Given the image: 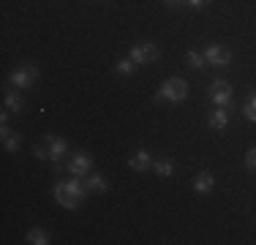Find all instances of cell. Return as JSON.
<instances>
[{"mask_svg":"<svg viewBox=\"0 0 256 245\" xmlns=\"http://www.w3.org/2000/svg\"><path fill=\"white\" fill-rule=\"evenodd\" d=\"M6 109L14 114H20L22 109H25V101H22V96H16V90H6V98H3Z\"/></svg>","mask_w":256,"mask_h":245,"instance_id":"cell-13","label":"cell"},{"mask_svg":"<svg viewBox=\"0 0 256 245\" xmlns=\"http://www.w3.org/2000/svg\"><path fill=\"white\" fill-rule=\"evenodd\" d=\"M38 79V66H30V63H25V66H16L14 71H11V76H8V82L14 84V88H20V90H25V88H30V84Z\"/></svg>","mask_w":256,"mask_h":245,"instance_id":"cell-6","label":"cell"},{"mask_svg":"<svg viewBox=\"0 0 256 245\" xmlns=\"http://www.w3.org/2000/svg\"><path fill=\"white\" fill-rule=\"evenodd\" d=\"M0 136H3V147H6V150H8V152H16V150H20L22 139L16 136V134L11 131L8 126H3V131H0Z\"/></svg>","mask_w":256,"mask_h":245,"instance_id":"cell-14","label":"cell"},{"mask_svg":"<svg viewBox=\"0 0 256 245\" xmlns=\"http://www.w3.org/2000/svg\"><path fill=\"white\" fill-rule=\"evenodd\" d=\"M232 84L226 82V79H212L210 82V88H207V98H210L216 106H226L229 109V104H232Z\"/></svg>","mask_w":256,"mask_h":245,"instance_id":"cell-4","label":"cell"},{"mask_svg":"<svg viewBox=\"0 0 256 245\" xmlns=\"http://www.w3.org/2000/svg\"><path fill=\"white\" fill-rule=\"evenodd\" d=\"M134 71H136V63H134L131 58H120L118 63H114V74H120V76H131Z\"/></svg>","mask_w":256,"mask_h":245,"instance_id":"cell-17","label":"cell"},{"mask_svg":"<svg viewBox=\"0 0 256 245\" xmlns=\"http://www.w3.org/2000/svg\"><path fill=\"white\" fill-rule=\"evenodd\" d=\"M207 126H210L212 131H224V128L229 126V112H226V106L212 109V114L207 118Z\"/></svg>","mask_w":256,"mask_h":245,"instance_id":"cell-11","label":"cell"},{"mask_svg":"<svg viewBox=\"0 0 256 245\" xmlns=\"http://www.w3.org/2000/svg\"><path fill=\"white\" fill-rule=\"evenodd\" d=\"M242 118L256 122V93H251L246 98V104H242Z\"/></svg>","mask_w":256,"mask_h":245,"instance_id":"cell-18","label":"cell"},{"mask_svg":"<svg viewBox=\"0 0 256 245\" xmlns=\"http://www.w3.org/2000/svg\"><path fill=\"white\" fill-rule=\"evenodd\" d=\"M158 46L153 44V41H142V44H134L131 52H128V58L134 60L136 66H148V63H156L158 60Z\"/></svg>","mask_w":256,"mask_h":245,"instance_id":"cell-5","label":"cell"},{"mask_svg":"<svg viewBox=\"0 0 256 245\" xmlns=\"http://www.w3.org/2000/svg\"><path fill=\"white\" fill-rule=\"evenodd\" d=\"M186 96H188V84H186V79H180V76H172V79H166V82H164L161 88H158V93H156V101L180 104Z\"/></svg>","mask_w":256,"mask_h":245,"instance_id":"cell-3","label":"cell"},{"mask_svg":"<svg viewBox=\"0 0 256 245\" xmlns=\"http://www.w3.org/2000/svg\"><path fill=\"white\" fill-rule=\"evenodd\" d=\"M153 169L158 177H172L174 174V161L172 158H158V161H153Z\"/></svg>","mask_w":256,"mask_h":245,"instance_id":"cell-15","label":"cell"},{"mask_svg":"<svg viewBox=\"0 0 256 245\" xmlns=\"http://www.w3.org/2000/svg\"><path fill=\"white\" fill-rule=\"evenodd\" d=\"M82 180H84V188L93 191V194H104L109 188V182H106V177H104V174H93V172H88Z\"/></svg>","mask_w":256,"mask_h":245,"instance_id":"cell-12","label":"cell"},{"mask_svg":"<svg viewBox=\"0 0 256 245\" xmlns=\"http://www.w3.org/2000/svg\"><path fill=\"white\" fill-rule=\"evenodd\" d=\"M194 194H210L212 188H216V177L210 174V172H199L196 177H194Z\"/></svg>","mask_w":256,"mask_h":245,"instance_id":"cell-10","label":"cell"},{"mask_svg":"<svg viewBox=\"0 0 256 245\" xmlns=\"http://www.w3.org/2000/svg\"><path fill=\"white\" fill-rule=\"evenodd\" d=\"M212 0H186V6L188 8H194V11H199V8H204V6H210Z\"/></svg>","mask_w":256,"mask_h":245,"instance_id":"cell-21","label":"cell"},{"mask_svg":"<svg viewBox=\"0 0 256 245\" xmlns=\"http://www.w3.org/2000/svg\"><path fill=\"white\" fill-rule=\"evenodd\" d=\"M84 194H88V188H84V180L79 174H71L68 180H58V182H54V199H58L63 207H68V210L82 207Z\"/></svg>","mask_w":256,"mask_h":245,"instance_id":"cell-1","label":"cell"},{"mask_svg":"<svg viewBox=\"0 0 256 245\" xmlns=\"http://www.w3.org/2000/svg\"><path fill=\"white\" fill-rule=\"evenodd\" d=\"M153 164V156L148 150H134L128 156V169L131 172H148V166Z\"/></svg>","mask_w":256,"mask_h":245,"instance_id":"cell-9","label":"cell"},{"mask_svg":"<svg viewBox=\"0 0 256 245\" xmlns=\"http://www.w3.org/2000/svg\"><path fill=\"white\" fill-rule=\"evenodd\" d=\"M66 150H68L66 139H60V136H54V134H50V136H46L41 144H36L33 156L38 158V161H52L54 166H60V161H63Z\"/></svg>","mask_w":256,"mask_h":245,"instance_id":"cell-2","label":"cell"},{"mask_svg":"<svg viewBox=\"0 0 256 245\" xmlns=\"http://www.w3.org/2000/svg\"><path fill=\"white\" fill-rule=\"evenodd\" d=\"M90 169H93V158H90L88 152H76V156H71V161H68V172H71V174L84 177Z\"/></svg>","mask_w":256,"mask_h":245,"instance_id":"cell-8","label":"cell"},{"mask_svg":"<svg viewBox=\"0 0 256 245\" xmlns=\"http://www.w3.org/2000/svg\"><path fill=\"white\" fill-rule=\"evenodd\" d=\"M246 166L256 172V147H251V150L246 152Z\"/></svg>","mask_w":256,"mask_h":245,"instance_id":"cell-20","label":"cell"},{"mask_svg":"<svg viewBox=\"0 0 256 245\" xmlns=\"http://www.w3.org/2000/svg\"><path fill=\"white\" fill-rule=\"evenodd\" d=\"M204 60L207 66H216V68H226L232 63V49L221 46V44H210L204 49Z\"/></svg>","mask_w":256,"mask_h":245,"instance_id":"cell-7","label":"cell"},{"mask_svg":"<svg viewBox=\"0 0 256 245\" xmlns=\"http://www.w3.org/2000/svg\"><path fill=\"white\" fill-rule=\"evenodd\" d=\"M164 3H166L169 8H180V6H186V0H164Z\"/></svg>","mask_w":256,"mask_h":245,"instance_id":"cell-22","label":"cell"},{"mask_svg":"<svg viewBox=\"0 0 256 245\" xmlns=\"http://www.w3.org/2000/svg\"><path fill=\"white\" fill-rule=\"evenodd\" d=\"M28 242L30 245H46L50 242V234H46L44 229H30L28 232Z\"/></svg>","mask_w":256,"mask_h":245,"instance_id":"cell-19","label":"cell"},{"mask_svg":"<svg viewBox=\"0 0 256 245\" xmlns=\"http://www.w3.org/2000/svg\"><path fill=\"white\" fill-rule=\"evenodd\" d=\"M186 60H188V66H191V68H196V71H204V66H207L204 52H196V49H188Z\"/></svg>","mask_w":256,"mask_h":245,"instance_id":"cell-16","label":"cell"}]
</instances>
